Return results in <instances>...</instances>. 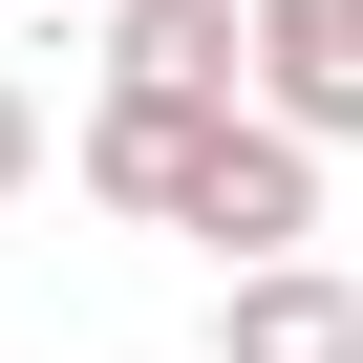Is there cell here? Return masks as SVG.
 Wrapping results in <instances>:
<instances>
[{
	"label": "cell",
	"instance_id": "obj_1",
	"mask_svg": "<svg viewBox=\"0 0 363 363\" xmlns=\"http://www.w3.org/2000/svg\"><path fill=\"white\" fill-rule=\"evenodd\" d=\"M171 235H214V257H299V235H320V128L214 107V150H193V193H171Z\"/></svg>",
	"mask_w": 363,
	"mask_h": 363
},
{
	"label": "cell",
	"instance_id": "obj_3",
	"mask_svg": "<svg viewBox=\"0 0 363 363\" xmlns=\"http://www.w3.org/2000/svg\"><path fill=\"white\" fill-rule=\"evenodd\" d=\"M214 107H235V86H128V65H107V107H86V193H107V214H171L193 150H214Z\"/></svg>",
	"mask_w": 363,
	"mask_h": 363
},
{
	"label": "cell",
	"instance_id": "obj_4",
	"mask_svg": "<svg viewBox=\"0 0 363 363\" xmlns=\"http://www.w3.org/2000/svg\"><path fill=\"white\" fill-rule=\"evenodd\" d=\"M257 107L363 150V0H257Z\"/></svg>",
	"mask_w": 363,
	"mask_h": 363
},
{
	"label": "cell",
	"instance_id": "obj_2",
	"mask_svg": "<svg viewBox=\"0 0 363 363\" xmlns=\"http://www.w3.org/2000/svg\"><path fill=\"white\" fill-rule=\"evenodd\" d=\"M214 363H363V278L299 235V257H235V299H214Z\"/></svg>",
	"mask_w": 363,
	"mask_h": 363
},
{
	"label": "cell",
	"instance_id": "obj_6",
	"mask_svg": "<svg viewBox=\"0 0 363 363\" xmlns=\"http://www.w3.org/2000/svg\"><path fill=\"white\" fill-rule=\"evenodd\" d=\"M22 171H43V86L0 65V193H22Z\"/></svg>",
	"mask_w": 363,
	"mask_h": 363
},
{
	"label": "cell",
	"instance_id": "obj_5",
	"mask_svg": "<svg viewBox=\"0 0 363 363\" xmlns=\"http://www.w3.org/2000/svg\"><path fill=\"white\" fill-rule=\"evenodd\" d=\"M128 86H257V0H107Z\"/></svg>",
	"mask_w": 363,
	"mask_h": 363
}]
</instances>
